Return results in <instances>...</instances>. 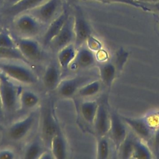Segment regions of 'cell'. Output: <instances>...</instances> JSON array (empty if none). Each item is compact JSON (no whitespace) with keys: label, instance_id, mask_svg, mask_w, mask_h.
Wrapping results in <instances>:
<instances>
[{"label":"cell","instance_id":"6da1fadb","mask_svg":"<svg viewBox=\"0 0 159 159\" xmlns=\"http://www.w3.org/2000/svg\"><path fill=\"white\" fill-rule=\"evenodd\" d=\"M22 88L14 84L5 76L0 79V96L4 111L13 112L16 110Z\"/></svg>","mask_w":159,"mask_h":159},{"label":"cell","instance_id":"7a4b0ae2","mask_svg":"<svg viewBox=\"0 0 159 159\" xmlns=\"http://www.w3.org/2000/svg\"><path fill=\"white\" fill-rule=\"evenodd\" d=\"M0 71L18 82L26 84H32L37 82L36 75L29 68L17 64L0 63Z\"/></svg>","mask_w":159,"mask_h":159},{"label":"cell","instance_id":"3957f363","mask_svg":"<svg viewBox=\"0 0 159 159\" xmlns=\"http://www.w3.org/2000/svg\"><path fill=\"white\" fill-rule=\"evenodd\" d=\"M36 117V114L32 112L24 119L13 123L8 130L9 137L14 140L23 139L32 128Z\"/></svg>","mask_w":159,"mask_h":159},{"label":"cell","instance_id":"277c9868","mask_svg":"<svg viewBox=\"0 0 159 159\" xmlns=\"http://www.w3.org/2000/svg\"><path fill=\"white\" fill-rule=\"evenodd\" d=\"M74 31L75 35V45L80 47L86 42L91 35L92 30L88 22L84 17L82 12L79 9L74 17Z\"/></svg>","mask_w":159,"mask_h":159},{"label":"cell","instance_id":"5b68a950","mask_svg":"<svg viewBox=\"0 0 159 159\" xmlns=\"http://www.w3.org/2000/svg\"><path fill=\"white\" fill-rule=\"evenodd\" d=\"M62 0H47L39 6L30 11L31 14L41 22L51 21L60 7Z\"/></svg>","mask_w":159,"mask_h":159},{"label":"cell","instance_id":"8992f818","mask_svg":"<svg viewBox=\"0 0 159 159\" xmlns=\"http://www.w3.org/2000/svg\"><path fill=\"white\" fill-rule=\"evenodd\" d=\"M110 116V126L109 132L117 150H118L121 144L127 136V132L124 122L121 117L115 112H113Z\"/></svg>","mask_w":159,"mask_h":159},{"label":"cell","instance_id":"52a82bcc","mask_svg":"<svg viewBox=\"0 0 159 159\" xmlns=\"http://www.w3.org/2000/svg\"><path fill=\"white\" fill-rule=\"evenodd\" d=\"M40 22L38 19L31 14H21L16 20V27L22 34L34 35L40 30Z\"/></svg>","mask_w":159,"mask_h":159},{"label":"cell","instance_id":"ba28073f","mask_svg":"<svg viewBox=\"0 0 159 159\" xmlns=\"http://www.w3.org/2000/svg\"><path fill=\"white\" fill-rule=\"evenodd\" d=\"M74 39V18L69 16L60 32L51 43L56 49L60 50L66 45L71 43V42Z\"/></svg>","mask_w":159,"mask_h":159},{"label":"cell","instance_id":"9c48e42d","mask_svg":"<svg viewBox=\"0 0 159 159\" xmlns=\"http://www.w3.org/2000/svg\"><path fill=\"white\" fill-rule=\"evenodd\" d=\"M122 119L135 133L143 139H148L152 134L153 128L147 118H132L122 116Z\"/></svg>","mask_w":159,"mask_h":159},{"label":"cell","instance_id":"30bf717a","mask_svg":"<svg viewBox=\"0 0 159 159\" xmlns=\"http://www.w3.org/2000/svg\"><path fill=\"white\" fill-rule=\"evenodd\" d=\"M57 125L50 110L44 112L42 123V138L45 145L49 148L54 136L57 134Z\"/></svg>","mask_w":159,"mask_h":159},{"label":"cell","instance_id":"8fae6325","mask_svg":"<svg viewBox=\"0 0 159 159\" xmlns=\"http://www.w3.org/2000/svg\"><path fill=\"white\" fill-rule=\"evenodd\" d=\"M93 123L95 132L100 137L105 136L109 132L110 116L104 104H99Z\"/></svg>","mask_w":159,"mask_h":159},{"label":"cell","instance_id":"7c38bea8","mask_svg":"<svg viewBox=\"0 0 159 159\" xmlns=\"http://www.w3.org/2000/svg\"><path fill=\"white\" fill-rule=\"evenodd\" d=\"M16 46L27 60L36 58L40 55V45L37 41L33 39L28 38L19 39L16 43Z\"/></svg>","mask_w":159,"mask_h":159},{"label":"cell","instance_id":"4fadbf2b","mask_svg":"<svg viewBox=\"0 0 159 159\" xmlns=\"http://www.w3.org/2000/svg\"><path fill=\"white\" fill-rule=\"evenodd\" d=\"M68 17L69 16L67 12L64 11L57 18L51 21L44 35L43 41L45 45L51 43L55 38L62 29Z\"/></svg>","mask_w":159,"mask_h":159},{"label":"cell","instance_id":"5bb4252c","mask_svg":"<svg viewBox=\"0 0 159 159\" xmlns=\"http://www.w3.org/2000/svg\"><path fill=\"white\" fill-rule=\"evenodd\" d=\"M84 80V78L80 77L64 80L59 83L57 88L58 93L63 97H70L79 89L80 84H82Z\"/></svg>","mask_w":159,"mask_h":159},{"label":"cell","instance_id":"9a60e30c","mask_svg":"<svg viewBox=\"0 0 159 159\" xmlns=\"http://www.w3.org/2000/svg\"><path fill=\"white\" fill-rule=\"evenodd\" d=\"M47 0H22L20 2L11 6L7 10L9 14L17 16L26 11H30L32 9L39 6Z\"/></svg>","mask_w":159,"mask_h":159},{"label":"cell","instance_id":"2e32d148","mask_svg":"<svg viewBox=\"0 0 159 159\" xmlns=\"http://www.w3.org/2000/svg\"><path fill=\"white\" fill-rule=\"evenodd\" d=\"M49 148L54 158L64 159L66 157L67 149L65 142L59 131L52 138Z\"/></svg>","mask_w":159,"mask_h":159},{"label":"cell","instance_id":"e0dca14e","mask_svg":"<svg viewBox=\"0 0 159 159\" xmlns=\"http://www.w3.org/2000/svg\"><path fill=\"white\" fill-rule=\"evenodd\" d=\"M44 86L49 89L57 88L60 81V73L54 64L49 65L46 69L43 75Z\"/></svg>","mask_w":159,"mask_h":159},{"label":"cell","instance_id":"ac0fdd59","mask_svg":"<svg viewBox=\"0 0 159 159\" xmlns=\"http://www.w3.org/2000/svg\"><path fill=\"white\" fill-rule=\"evenodd\" d=\"M96 57L94 52L87 47H80L77 51L74 60L75 65L80 68H87L92 65Z\"/></svg>","mask_w":159,"mask_h":159},{"label":"cell","instance_id":"d6986e66","mask_svg":"<svg viewBox=\"0 0 159 159\" xmlns=\"http://www.w3.org/2000/svg\"><path fill=\"white\" fill-rule=\"evenodd\" d=\"M77 54L75 45L70 43L59 50L57 60L59 66L62 68H67L74 61Z\"/></svg>","mask_w":159,"mask_h":159},{"label":"cell","instance_id":"ffe728a7","mask_svg":"<svg viewBox=\"0 0 159 159\" xmlns=\"http://www.w3.org/2000/svg\"><path fill=\"white\" fill-rule=\"evenodd\" d=\"M99 75L102 82L110 88L115 78L117 68L112 63L105 62L101 64L99 68Z\"/></svg>","mask_w":159,"mask_h":159},{"label":"cell","instance_id":"44dd1931","mask_svg":"<svg viewBox=\"0 0 159 159\" xmlns=\"http://www.w3.org/2000/svg\"><path fill=\"white\" fill-rule=\"evenodd\" d=\"M99 104L95 101H87L82 102L80 111L84 119L88 123H93Z\"/></svg>","mask_w":159,"mask_h":159},{"label":"cell","instance_id":"7402d4cb","mask_svg":"<svg viewBox=\"0 0 159 159\" xmlns=\"http://www.w3.org/2000/svg\"><path fill=\"white\" fill-rule=\"evenodd\" d=\"M19 101L22 107L31 109L39 103V98L34 92L22 89L19 95Z\"/></svg>","mask_w":159,"mask_h":159},{"label":"cell","instance_id":"603a6c76","mask_svg":"<svg viewBox=\"0 0 159 159\" xmlns=\"http://www.w3.org/2000/svg\"><path fill=\"white\" fill-rule=\"evenodd\" d=\"M132 158L148 159L152 158V153L149 147L142 140H134V148Z\"/></svg>","mask_w":159,"mask_h":159},{"label":"cell","instance_id":"cb8c5ba5","mask_svg":"<svg viewBox=\"0 0 159 159\" xmlns=\"http://www.w3.org/2000/svg\"><path fill=\"white\" fill-rule=\"evenodd\" d=\"M44 152L41 143L38 140H34L29 143L26 148L24 158L26 159L40 158Z\"/></svg>","mask_w":159,"mask_h":159},{"label":"cell","instance_id":"d4e9b609","mask_svg":"<svg viewBox=\"0 0 159 159\" xmlns=\"http://www.w3.org/2000/svg\"><path fill=\"white\" fill-rule=\"evenodd\" d=\"M100 88V82L99 80H95L81 86L78 89V93L82 97H90L98 93Z\"/></svg>","mask_w":159,"mask_h":159},{"label":"cell","instance_id":"484cf974","mask_svg":"<svg viewBox=\"0 0 159 159\" xmlns=\"http://www.w3.org/2000/svg\"><path fill=\"white\" fill-rule=\"evenodd\" d=\"M0 58L2 59H14L23 61L29 63V61L16 48H3L0 47Z\"/></svg>","mask_w":159,"mask_h":159},{"label":"cell","instance_id":"4316f807","mask_svg":"<svg viewBox=\"0 0 159 159\" xmlns=\"http://www.w3.org/2000/svg\"><path fill=\"white\" fill-rule=\"evenodd\" d=\"M134 140L130 135H127L121 144L118 150L122 158H129L132 157L134 148Z\"/></svg>","mask_w":159,"mask_h":159},{"label":"cell","instance_id":"83f0119b","mask_svg":"<svg viewBox=\"0 0 159 159\" xmlns=\"http://www.w3.org/2000/svg\"><path fill=\"white\" fill-rule=\"evenodd\" d=\"M110 147L108 140L104 137H100L97 145V158L106 159L108 157Z\"/></svg>","mask_w":159,"mask_h":159},{"label":"cell","instance_id":"f1b7e54d","mask_svg":"<svg viewBox=\"0 0 159 159\" xmlns=\"http://www.w3.org/2000/svg\"><path fill=\"white\" fill-rule=\"evenodd\" d=\"M84 1H97V2H100L102 3H120V4H127L128 6H133L134 7L139 8L143 11H150V9L148 8L147 6H146L145 4L137 2L133 0H82Z\"/></svg>","mask_w":159,"mask_h":159},{"label":"cell","instance_id":"f546056e","mask_svg":"<svg viewBox=\"0 0 159 159\" xmlns=\"http://www.w3.org/2000/svg\"><path fill=\"white\" fill-rule=\"evenodd\" d=\"M0 47L3 48H16V43L6 32H0Z\"/></svg>","mask_w":159,"mask_h":159},{"label":"cell","instance_id":"4dcf8cb0","mask_svg":"<svg viewBox=\"0 0 159 159\" xmlns=\"http://www.w3.org/2000/svg\"><path fill=\"white\" fill-rule=\"evenodd\" d=\"M128 57V53L123 49L118 50L117 53L116 57V68L118 70L119 69H122L123 65H125L126 61L127 60Z\"/></svg>","mask_w":159,"mask_h":159},{"label":"cell","instance_id":"1f68e13d","mask_svg":"<svg viewBox=\"0 0 159 159\" xmlns=\"http://www.w3.org/2000/svg\"><path fill=\"white\" fill-rule=\"evenodd\" d=\"M85 42L87 43V47L92 52H97L102 49V43L100 42L97 39L92 36V35L87 39Z\"/></svg>","mask_w":159,"mask_h":159},{"label":"cell","instance_id":"d6a6232c","mask_svg":"<svg viewBox=\"0 0 159 159\" xmlns=\"http://www.w3.org/2000/svg\"><path fill=\"white\" fill-rule=\"evenodd\" d=\"M15 157L12 150L9 149H2L0 150V159H12Z\"/></svg>","mask_w":159,"mask_h":159},{"label":"cell","instance_id":"836d02e7","mask_svg":"<svg viewBox=\"0 0 159 159\" xmlns=\"http://www.w3.org/2000/svg\"><path fill=\"white\" fill-rule=\"evenodd\" d=\"M153 148L157 157H159V126L154 134Z\"/></svg>","mask_w":159,"mask_h":159},{"label":"cell","instance_id":"e575fe53","mask_svg":"<svg viewBox=\"0 0 159 159\" xmlns=\"http://www.w3.org/2000/svg\"><path fill=\"white\" fill-rule=\"evenodd\" d=\"M95 57L98 60L103 61L107 58V53L105 50L100 49V50L97 52V55Z\"/></svg>","mask_w":159,"mask_h":159},{"label":"cell","instance_id":"d590c367","mask_svg":"<svg viewBox=\"0 0 159 159\" xmlns=\"http://www.w3.org/2000/svg\"><path fill=\"white\" fill-rule=\"evenodd\" d=\"M142 4H145L146 6H147L148 8H150V10L154 9L155 11L159 12V1L153 2V3H142Z\"/></svg>","mask_w":159,"mask_h":159},{"label":"cell","instance_id":"8d00e7d4","mask_svg":"<svg viewBox=\"0 0 159 159\" xmlns=\"http://www.w3.org/2000/svg\"><path fill=\"white\" fill-rule=\"evenodd\" d=\"M40 158L42 159H51V158H54V156L52 155L51 152H46L44 151L42 154L41 155Z\"/></svg>","mask_w":159,"mask_h":159},{"label":"cell","instance_id":"74e56055","mask_svg":"<svg viewBox=\"0 0 159 159\" xmlns=\"http://www.w3.org/2000/svg\"><path fill=\"white\" fill-rule=\"evenodd\" d=\"M133 1L140 2L142 3H153V2L159 1V0H133Z\"/></svg>","mask_w":159,"mask_h":159},{"label":"cell","instance_id":"f35d334b","mask_svg":"<svg viewBox=\"0 0 159 159\" xmlns=\"http://www.w3.org/2000/svg\"><path fill=\"white\" fill-rule=\"evenodd\" d=\"M3 114H4V110H3V108H2V106L1 96H0V118L3 117Z\"/></svg>","mask_w":159,"mask_h":159},{"label":"cell","instance_id":"ab89813d","mask_svg":"<svg viewBox=\"0 0 159 159\" xmlns=\"http://www.w3.org/2000/svg\"><path fill=\"white\" fill-rule=\"evenodd\" d=\"M21 1H22V0H9V3L11 4V6H12V5H14V4H16V3H17V2H20Z\"/></svg>","mask_w":159,"mask_h":159},{"label":"cell","instance_id":"60d3db41","mask_svg":"<svg viewBox=\"0 0 159 159\" xmlns=\"http://www.w3.org/2000/svg\"><path fill=\"white\" fill-rule=\"evenodd\" d=\"M154 17H155V19H156V21H157V24H158V26H159V15H158V14H155Z\"/></svg>","mask_w":159,"mask_h":159},{"label":"cell","instance_id":"b9f144b4","mask_svg":"<svg viewBox=\"0 0 159 159\" xmlns=\"http://www.w3.org/2000/svg\"><path fill=\"white\" fill-rule=\"evenodd\" d=\"M6 76V75H4V74H3V73H1V71H0V79H1V78H2V77H4V76Z\"/></svg>","mask_w":159,"mask_h":159},{"label":"cell","instance_id":"7bdbcfd3","mask_svg":"<svg viewBox=\"0 0 159 159\" xmlns=\"http://www.w3.org/2000/svg\"><path fill=\"white\" fill-rule=\"evenodd\" d=\"M1 129H2V127H1V125H0V130H1Z\"/></svg>","mask_w":159,"mask_h":159},{"label":"cell","instance_id":"ee69618b","mask_svg":"<svg viewBox=\"0 0 159 159\" xmlns=\"http://www.w3.org/2000/svg\"><path fill=\"white\" fill-rule=\"evenodd\" d=\"M2 29L0 28V32H2Z\"/></svg>","mask_w":159,"mask_h":159}]
</instances>
